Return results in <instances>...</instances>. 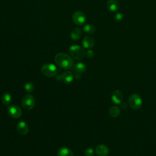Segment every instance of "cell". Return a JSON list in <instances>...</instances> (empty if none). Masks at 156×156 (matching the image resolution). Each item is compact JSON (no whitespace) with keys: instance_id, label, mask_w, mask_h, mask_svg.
<instances>
[{"instance_id":"cell-23","label":"cell","mask_w":156,"mask_h":156,"mask_svg":"<svg viewBox=\"0 0 156 156\" xmlns=\"http://www.w3.org/2000/svg\"><path fill=\"white\" fill-rule=\"evenodd\" d=\"M85 55L87 56V57H88V58H91L94 57V52L91 50V49H88L87 52H86V54Z\"/></svg>"},{"instance_id":"cell-4","label":"cell","mask_w":156,"mask_h":156,"mask_svg":"<svg viewBox=\"0 0 156 156\" xmlns=\"http://www.w3.org/2000/svg\"><path fill=\"white\" fill-rule=\"evenodd\" d=\"M129 104L132 109L138 110L142 106L141 98L136 93L132 94L129 98Z\"/></svg>"},{"instance_id":"cell-3","label":"cell","mask_w":156,"mask_h":156,"mask_svg":"<svg viewBox=\"0 0 156 156\" xmlns=\"http://www.w3.org/2000/svg\"><path fill=\"white\" fill-rule=\"evenodd\" d=\"M41 73L46 77H53L57 73V68L54 64L46 63L41 68Z\"/></svg>"},{"instance_id":"cell-6","label":"cell","mask_w":156,"mask_h":156,"mask_svg":"<svg viewBox=\"0 0 156 156\" xmlns=\"http://www.w3.org/2000/svg\"><path fill=\"white\" fill-rule=\"evenodd\" d=\"M7 111L9 116L15 119L20 118L22 115V110L21 108L15 104L8 105Z\"/></svg>"},{"instance_id":"cell-17","label":"cell","mask_w":156,"mask_h":156,"mask_svg":"<svg viewBox=\"0 0 156 156\" xmlns=\"http://www.w3.org/2000/svg\"><path fill=\"white\" fill-rule=\"evenodd\" d=\"M74 70L79 73H84L87 69L86 65L82 62H77L74 65Z\"/></svg>"},{"instance_id":"cell-12","label":"cell","mask_w":156,"mask_h":156,"mask_svg":"<svg viewBox=\"0 0 156 156\" xmlns=\"http://www.w3.org/2000/svg\"><path fill=\"white\" fill-rule=\"evenodd\" d=\"M82 45L86 49H91L94 45V40L93 38L90 35L85 36L82 40Z\"/></svg>"},{"instance_id":"cell-8","label":"cell","mask_w":156,"mask_h":156,"mask_svg":"<svg viewBox=\"0 0 156 156\" xmlns=\"http://www.w3.org/2000/svg\"><path fill=\"white\" fill-rule=\"evenodd\" d=\"M17 132L21 135H25L28 133L29 126L24 121H20L16 126Z\"/></svg>"},{"instance_id":"cell-9","label":"cell","mask_w":156,"mask_h":156,"mask_svg":"<svg viewBox=\"0 0 156 156\" xmlns=\"http://www.w3.org/2000/svg\"><path fill=\"white\" fill-rule=\"evenodd\" d=\"M123 99V94L121 90H116L112 94V100L116 104L121 103Z\"/></svg>"},{"instance_id":"cell-24","label":"cell","mask_w":156,"mask_h":156,"mask_svg":"<svg viewBox=\"0 0 156 156\" xmlns=\"http://www.w3.org/2000/svg\"><path fill=\"white\" fill-rule=\"evenodd\" d=\"M121 107L122 110H126L127 108V104L125 102L121 103Z\"/></svg>"},{"instance_id":"cell-16","label":"cell","mask_w":156,"mask_h":156,"mask_svg":"<svg viewBox=\"0 0 156 156\" xmlns=\"http://www.w3.org/2000/svg\"><path fill=\"white\" fill-rule=\"evenodd\" d=\"M12 101V97L11 94L9 93H4L1 96V102L2 103L6 106L9 105Z\"/></svg>"},{"instance_id":"cell-7","label":"cell","mask_w":156,"mask_h":156,"mask_svg":"<svg viewBox=\"0 0 156 156\" xmlns=\"http://www.w3.org/2000/svg\"><path fill=\"white\" fill-rule=\"evenodd\" d=\"M72 19L73 22L77 25H82L86 21V15L85 14L81 11L75 12L72 16Z\"/></svg>"},{"instance_id":"cell-20","label":"cell","mask_w":156,"mask_h":156,"mask_svg":"<svg viewBox=\"0 0 156 156\" xmlns=\"http://www.w3.org/2000/svg\"><path fill=\"white\" fill-rule=\"evenodd\" d=\"M24 90L27 92L31 93V92H32L34 90L35 87H34V85L33 83H32V82H27V83H26L24 85Z\"/></svg>"},{"instance_id":"cell-11","label":"cell","mask_w":156,"mask_h":156,"mask_svg":"<svg viewBox=\"0 0 156 156\" xmlns=\"http://www.w3.org/2000/svg\"><path fill=\"white\" fill-rule=\"evenodd\" d=\"M106 6L110 12H116L119 8V3L117 0H108Z\"/></svg>"},{"instance_id":"cell-2","label":"cell","mask_w":156,"mask_h":156,"mask_svg":"<svg viewBox=\"0 0 156 156\" xmlns=\"http://www.w3.org/2000/svg\"><path fill=\"white\" fill-rule=\"evenodd\" d=\"M69 52L71 56L76 60L82 59L86 54L85 49L79 45L71 46L69 48Z\"/></svg>"},{"instance_id":"cell-14","label":"cell","mask_w":156,"mask_h":156,"mask_svg":"<svg viewBox=\"0 0 156 156\" xmlns=\"http://www.w3.org/2000/svg\"><path fill=\"white\" fill-rule=\"evenodd\" d=\"M57 156H74L73 151L66 147H62L57 151Z\"/></svg>"},{"instance_id":"cell-10","label":"cell","mask_w":156,"mask_h":156,"mask_svg":"<svg viewBox=\"0 0 156 156\" xmlns=\"http://www.w3.org/2000/svg\"><path fill=\"white\" fill-rule=\"evenodd\" d=\"M95 153L98 156H107L109 154V149L104 144H99L95 149Z\"/></svg>"},{"instance_id":"cell-1","label":"cell","mask_w":156,"mask_h":156,"mask_svg":"<svg viewBox=\"0 0 156 156\" xmlns=\"http://www.w3.org/2000/svg\"><path fill=\"white\" fill-rule=\"evenodd\" d=\"M54 62L57 65L64 69H69L74 65L73 58L63 52H60L56 54L54 58Z\"/></svg>"},{"instance_id":"cell-18","label":"cell","mask_w":156,"mask_h":156,"mask_svg":"<svg viewBox=\"0 0 156 156\" xmlns=\"http://www.w3.org/2000/svg\"><path fill=\"white\" fill-rule=\"evenodd\" d=\"M121 110L117 106H112L109 108L108 114L111 117L116 118L120 115Z\"/></svg>"},{"instance_id":"cell-19","label":"cell","mask_w":156,"mask_h":156,"mask_svg":"<svg viewBox=\"0 0 156 156\" xmlns=\"http://www.w3.org/2000/svg\"><path fill=\"white\" fill-rule=\"evenodd\" d=\"M83 30L88 34H93L96 31V27L93 24L88 23L83 26Z\"/></svg>"},{"instance_id":"cell-15","label":"cell","mask_w":156,"mask_h":156,"mask_svg":"<svg viewBox=\"0 0 156 156\" xmlns=\"http://www.w3.org/2000/svg\"><path fill=\"white\" fill-rule=\"evenodd\" d=\"M82 35V30L79 27H76L74 28L70 34V37L71 38L75 41H77L80 39V37Z\"/></svg>"},{"instance_id":"cell-5","label":"cell","mask_w":156,"mask_h":156,"mask_svg":"<svg viewBox=\"0 0 156 156\" xmlns=\"http://www.w3.org/2000/svg\"><path fill=\"white\" fill-rule=\"evenodd\" d=\"M21 104L24 109L27 110H30L35 106V99L31 94H26L22 98Z\"/></svg>"},{"instance_id":"cell-13","label":"cell","mask_w":156,"mask_h":156,"mask_svg":"<svg viewBox=\"0 0 156 156\" xmlns=\"http://www.w3.org/2000/svg\"><path fill=\"white\" fill-rule=\"evenodd\" d=\"M61 79L62 81L66 84L71 83L74 79V76L72 72L69 71H65L61 76Z\"/></svg>"},{"instance_id":"cell-21","label":"cell","mask_w":156,"mask_h":156,"mask_svg":"<svg viewBox=\"0 0 156 156\" xmlns=\"http://www.w3.org/2000/svg\"><path fill=\"white\" fill-rule=\"evenodd\" d=\"M114 19L116 22H120L123 19V15L121 12H116L114 15Z\"/></svg>"},{"instance_id":"cell-22","label":"cell","mask_w":156,"mask_h":156,"mask_svg":"<svg viewBox=\"0 0 156 156\" xmlns=\"http://www.w3.org/2000/svg\"><path fill=\"white\" fill-rule=\"evenodd\" d=\"M94 151L91 147H87L84 151V154L86 156H93Z\"/></svg>"}]
</instances>
